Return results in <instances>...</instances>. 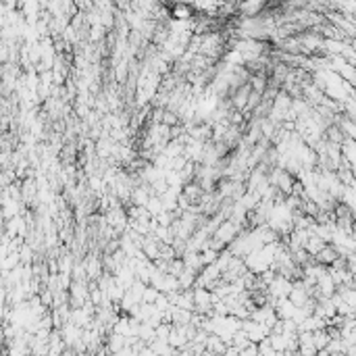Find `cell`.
I'll return each instance as SVG.
<instances>
[{"label":"cell","instance_id":"cell-1","mask_svg":"<svg viewBox=\"0 0 356 356\" xmlns=\"http://www.w3.org/2000/svg\"><path fill=\"white\" fill-rule=\"evenodd\" d=\"M240 234H242V225H236V223H231V221H223L219 227H217V231L212 234V238L219 240L223 246H229Z\"/></svg>","mask_w":356,"mask_h":356},{"label":"cell","instance_id":"cell-2","mask_svg":"<svg viewBox=\"0 0 356 356\" xmlns=\"http://www.w3.org/2000/svg\"><path fill=\"white\" fill-rule=\"evenodd\" d=\"M250 92H252L250 84H244V86H240L238 90H234V96H231L229 104H231V108H234L236 113H242L244 108H246V102H248Z\"/></svg>","mask_w":356,"mask_h":356},{"label":"cell","instance_id":"cell-3","mask_svg":"<svg viewBox=\"0 0 356 356\" xmlns=\"http://www.w3.org/2000/svg\"><path fill=\"white\" fill-rule=\"evenodd\" d=\"M82 331H84V329L75 327L73 323H65L63 333H60V337H63L65 346H77V344H82Z\"/></svg>","mask_w":356,"mask_h":356},{"label":"cell","instance_id":"cell-4","mask_svg":"<svg viewBox=\"0 0 356 356\" xmlns=\"http://www.w3.org/2000/svg\"><path fill=\"white\" fill-rule=\"evenodd\" d=\"M204 350L210 352V354H215V356H223L225 350H227V346L223 344V339H221V337H217V335L208 333V335H206V342H204Z\"/></svg>","mask_w":356,"mask_h":356},{"label":"cell","instance_id":"cell-5","mask_svg":"<svg viewBox=\"0 0 356 356\" xmlns=\"http://www.w3.org/2000/svg\"><path fill=\"white\" fill-rule=\"evenodd\" d=\"M329 333H327V329H319V331H313V346H315V350L317 352H321V350H325L327 348V344H329Z\"/></svg>","mask_w":356,"mask_h":356},{"label":"cell","instance_id":"cell-6","mask_svg":"<svg viewBox=\"0 0 356 356\" xmlns=\"http://www.w3.org/2000/svg\"><path fill=\"white\" fill-rule=\"evenodd\" d=\"M171 13L177 21H190L192 19V7H188V5H173Z\"/></svg>","mask_w":356,"mask_h":356},{"label":"cell","instance_id":"cell-7","mask_svg":"<svg viewBox=\"0 0 356 356\" xmlns=\"http://www.w3.org/2000/svg\"><path fill=\"white\" fill-rule=\"evenodd\" d=\"M159 294L161 292H157L152 286H146L144 296H142V304H154V302H157V298H159Z\"/></svg>","mask_w":356,"mask_h":356}]
</instances>
